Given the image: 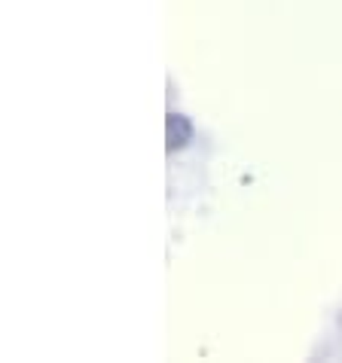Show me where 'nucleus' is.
<instances>
[{
	"label": "nucleus",
	"mask_w": 342,
	"mask_h": 363,
	"mask_svg": "<svg viewBox=\"0 0 342 363\" xmlns=\"http://www.w3.org/2000/svg\"><path fill=\"white\" fill-rule=\"evenodd\" d=\"M165 138H168V150H177V147H187L193 140V123L180 113H168V123H165Z\"/></svg>",
	"instance_id": "nucleus-1"
}]
</instances>
